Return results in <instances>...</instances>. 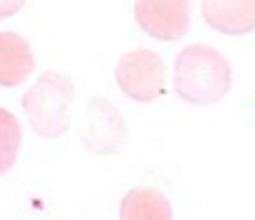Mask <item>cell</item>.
<instances>
[{
	"label": "cell",
	"instance_id": "6da1fadb",
	"mask_svg": "<svg viewBox=\"0 0 255 220\" xmlns=\"http://www.w3.org/2000/svg\"><path fill=\"white\" fill-rule=\"evenodd\" d=\"M176 92L192 106L220 101L232 87V68L213 47L190 45L176 59L173 68Z\"/></svg>",
	"mask_w": 255,
	"mask_h": 220
},
{
	"label": "cell",
	"instance_id": "7a4b0ae2",
	"mask_svg": "<svg viewBox=\"0 0 255 220\" xmlns=\"http://www.w3.org/2000/svg\"><path fill=\"white\" fill-rule=\"evenodd\" d=\"M73 82L61 73H45L23 96V110L33 131L45 138H59L70 126Z\"/></svg>",
	"mask_w": 255,
	"mask_h": 220
},
{
	"label": "cell",
	"instance_id": "3957f363",
	"mask_svg": "<svg viewBox=\"0 0 255 220\" xmlns=\"http://www.w3.org/2000/svg\"><path fill=\"white\" fill-rule=\"evenodd\" d=\"M115 78L120 89L129 99L150 103L164 94L166 66H164L162 56L152 49H136L117 63Z\"/></svg>",
	"mask_w": 255,
	"mask_h": 220
},
{
	"label": "cell",
	"instance_id": "277c9868",
	"mask_svg": "<svg viewBox=\"0 0 255 220\" xmlns=\"http://www.w3.org/2000/svg\"><path fill=\"white\" fill-rule=\"evenodd\" d=\"M133 14L150 38L180 40L190 28V0H136Z\"/></svg>",
	"mask_w": 255,
	"mask_h": 220
},
{
	"label": "cell",
	"instance_id": "5b68a950",
	"mask_svg": "<svg viewBox=\"0 0 255 220\" xmlns=\"http://www.w3.org/2000/svg\"><path fill=\"white\" fill-rule=\"evenodd\" d=\"M82 141L96 155L117 152L124 141V122L115 106L106 99H94L87 108V126L82 131Z\"/></svg>",
	"mask_w": 255,
	"mask_h": 220
},
{
	"label": "cell",
	"instance_id": "8992f818",
	"mask_svg": "<svg viewBox=\"0 0 255 220\" xmlns=\"http://www.w3.org/2000/svg\"><path fill=\"white\" fill-rule=\"evenodd\" d=\"M201 14L225 35H246L255 26V0H201Z\"/></svg>",
	"mask_w": 255,
	"mask_h": 220
},
{
	"label": "cell",
	"instance_id": "52a82bcc",
	"mask_svg": "<svg viewBox=\"0 0 255 220\" xmlns=\"http://www.w3.org/2000/svg\"><path fill=\"white\" fill-rule=\"evenodd\" d=\"M33 73V52L16 33H0V87H19Z\"/></svg>",
	"mask_w": 255,
	"mask_h": 220
},
{
	"label": "cell",
	"instance_id": "ba28073f",
	"mask_svg": "<svg viewBox=\"0 0 255 220\" xmlns=\"http://www.w3.org/2000/svg\"><path fill=\"white\" fill-rule=\"evenodd\" d=\"M120 216L124 220H166L171 218V204L152 188H133L122 199Z\"/></svg>",
	"mask_w": 255,
	"mask_h": 220
},
{
	"label": "cell",
	"instance_id": "9c48e42d",
	"mask_svg": "<svg viewBox=\"0 0 255 220\" xmlns=\"http://www.w3.org/2000/svg\"><path fill=\"white\" fill-rule=\"evenodd\" d=\"M19 145H21V126L12 112L0 108V173L14 166Z\"/></svg>",
	"mask_w": 255,
	"mask_h": 220
},
{
	"label": "cell",
	"instance_id": "30bf717a",
	"mask_svg": "<svg viewBox=\"0 0 255 220\" xmlns=\"http://www.w3.org/2000/svg\"><path fill=\"white\" fill-rule=\"evenodd\" d=\"M23 5H26V0H0V19L14 16Z\"/></svg>",
	"mask_w": 255,
	"mask_h": 220
}]
</instances>
